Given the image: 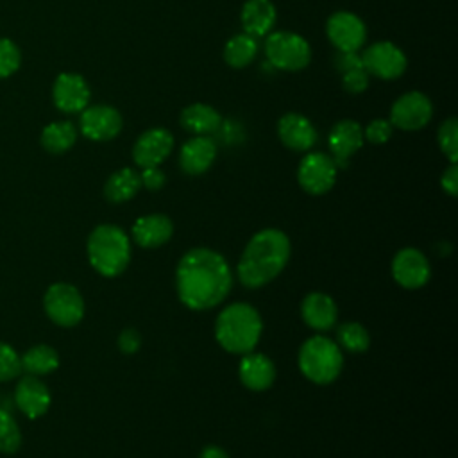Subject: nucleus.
I'll return each mask as SVG.
<instances>
[{
  "label": "nucleus",
  "mask_w": 458,
  "mask_h": 458,
  "mask_svg": "<svg viewBox=\"0 0 458 458\" xmlns=\"http://www.w3.org/2000/svg\"><path fill=\"white\" fill-rule=\"evenodd\" d=\"M233 284L231 270L222 254L197 247L177 263L175 286L181 302L195 311L218 306Z\"/></svg>",
  "instance_id": "1"
},
{
  "label": "nucleus",
  "mask_w": 458,
  "mask_h": 458,
  "mask_svg": "<svg viewBox=\"0 0 458 458\" xmlns=\"http://www.w3.org/2000/svg\"><path fill=\"white\" fill-rule=\"evenodd\" d=\"M290 240L279 229L258 231L238 261V279L247 288H259L281 274L290 259Z\"/></svg>",
  "instance_id": "2"
},
{
  "label": "nucleus",
  "mask_w": 458,
  "mask_h": 458,
  "mask_svg": "<svg viewBox=\"0 0 458 458\" xmlns=\"http://www.w3.org/2000/svg\"><path fill=\"white\" fill-rule=\"evenodd\" d=\"M261 331V317L247 302H233L225 306L215 322L216 342L233 354L250 352L258 345Z\"/></svg>",
  "instance_id": "3"
},
{
  "label": "nucleus",
  "mask_w": 458,
  "mask_h": 458,
  "mask_svg": "<svg viewBox=\"0 0 458 458\" xmlns=\"http://www.w3.org/2000/svg\"><path fill=\"white\" fill-rule=\"evenodd\" d=\"M89 265L104 277L122 274L131 259V242L123 229L113 224L97 225L86 243Z\"/></svg>",
  "instance_id": "4"
},
{
  "label": "nucleus",
  "mask_w": 458,
  "mask_h": 458,
  "mask_svg": "<svg viewBox=\"0 0 458 458\" xmlns=\"http://www.w3.org/2000/svg\"><path fill=\"white\" fill-rule=\"evenodd\" d=\"M344 367V356L331 338L315 335L310 336L299 349V369L306 379L317 385L333 383Z\"/></svg>",
  "instance_id": "5"
},
{
  "label": "nucleus",
  "mask_w": 458,
  "mask_h": 458,
  "mask_svg": "<svg viewBox=\"0 0 458 458\" xmlns=\"http://www.w3.org/2000/svg\"><path fill=\"white\" fill-rule=\"evenodd\" d=\"M265 54L274 68L284 72H299L311 61L310 43L302 36L290 30L267 34Z\"/></svg>",
  "instance_id": "6"
},
{
  "label": "nucleus",
  "mask_w": 458,
  "mask_h": 458,
  "mask_svg": "<svg viewBox=\"0 0 458 458\" xmlns=\"http://www.w3.org/2000/svg\"><path fill=\"white\" fill-rule=\"evenodd\" d=\"M43 308L47 317L61 327H73L84 317V299L81 292L68 283L50 284L43 297Z\"/></svg>",
  "instance_id": "7"
},
{
  "label": "nucleus",
  "mask_w": 458,
  "mask_h": 458,
  "mask_svg": "<svg viewBox=\"0 0 458 458\" xmlns=\"http://www.w3.org/2000/svg\"><path fill=\"white\" fill-rule=\"evenodd\" d=\"M336 174L338 166L331 156L324 152H310L299 163L297 181L306 193L324 195L335 186Z\"/></svg>",
  "instance_id": "8"
},
{
  "label": "nucleus",
  "mask_w": 458,
  "mask_h": 458,
  "mask_svg": "<svg viewBox=\"0 0 458 458\" xmlns=\"http://www.w3.org/2000/svg\"><path fill=\"white\" fill-rule=\"evenodd\" d=\"M360 55H361L363 70L369 75H374L383 81H392L401 77L408 64L404 52L399 47H395L392 41L372 43Z\"/></svg>",
  "instance_id": "9"
},
{
  "label": "nucleus",
  "mask_w": 458,
  "mask_h": 458,
  "mask_svg": "<svg viewBox=\"0 0 458 458\" xmlns=\"http://www.w3.org/2000/svg\"><path fill=\"white\" fill-rule=\"evenodd\" d=\"M433 116L431 100L420 91L401 95L390 107V123L401 131H420Z\"/></svg>",
  "instance_id": "10"
},
{
  "label": "nucleus",
  "mask_w": 458,
  "mask_h": 458,
  "mask_svg": "<svg viewBox=\"0 0 458 458\" xmlns=\"http://www.w3.org/2000/svg\"><path fill=\"white\" fill-rule=\"evenodd\" d=\"M326 32L336 50L344 52H358L367 39L365 23L361 18L349 11H338L331 14L326 23Z\"/></svg>",
  "instance_id": "11"
},
{
  "label": "nucleus",
  "mask_w": 458,
  "mask_h": 458,
  "mask_svg": "<svg viewBox=\"0 0 458 458\" xmlns=\"http://www.w3.org/2000/svg\"><path fill=\"white\" fill-rule=\"evenodd\" d=\"M123 125L122 114L111 106H91L81 111V132L93 141H109L120 134Z\"/></svg>",
  "instance_id": "12"
},
{
  "label": "nucleus",
  "mask_w": 458,
  "mask_h": 458,
  "mask_svg": "<svg viewBox=\"0 0 458 458\" xmlns=\"http://www.w3.org/2000/svg\"><path fill=\"white\" fill-rule=\"evenodd\" d=\"M392 276L397 284L408 290L420 288L431 276L428 258L415 247H404L397 250L392 259Z\"/></svg>",
  "instance_id": "13"
},
{
  "label": "nucleus",
  "mask_w": 458,
  "mask_h": 458,
  "mask_svg": "<svg viewBox=\"0 0 458 458\" xmlns=\"http://www.w3.org/2000/svg\"><path fill=\"white\" fill-rule=\"evenodd\" d=\"M174 148V136L165 127H152L138 136L132 147V159L140 168L159 166Z\"/></svg>",
  "instance_id": "14"
},
{
  "label": "nucleus",
  "mask_w": 458,
  "mask_h": 458,
  "mask_svg": "<svg viewBox=\"0 0 458 458\" xmlns=\"http://www.w3.org/2000/svg\"><path fill=\"white\" fill-rule=\"evenodd\" d=\"M89 95L88 82L79 73L70 72L57 75L52 88L54 104L63 113H81L84 107H88Z\"/></svg>",
  "instance_id": "15"
},
{
  "label": "nucleus",
  "mask_w": 458,
  "mask_h": 458,
  "mask_svg": "<svg viewBox=\"0 0 458 458\" xmlns=\"http://www.w3.org/2000/svg\"><path fill=\"white\" fill-rule=\"evenodd\" d=\"M363 141V127L356 120L345 118L336 122L327 136L329 152L336 166H347L349 157L361 148Z\"/></svg>",
  "instance_id": "16"
},
{
  "label": "nucleus",
  "mask_w": 458,
  "mask_h": 458,
  "mask_svg": "<svg viewBox=\"0 0 458 458\" xmlns=\"http://www.w3.org/2000/svg\"><path fill=\"white\" fill-rule=\"evenodd\" d=\"M50 390L48 386L38 379V376H23L18 379L14 388V403L29 419H38L47 413L50 406Z\"/></svg>",
  "instance_id": "17"
},
{
  "label": "nucleus",
  "mask_w": 458,
  "mask_h": 458,
  "mask_svg": "<svg viewBox=\"0 0 458 458\" xmlns=\"http://www.w3.org/2000/svg\"><path fill=\"white\" fill-rule=\"evenodd\" d=\"M277 136L281 143L295 152L310 150L317 140L313 123L301 113H286L277 122Z\"/></svg>",
  "instance_id": "18"
},
{
  "label": "nucleus",
  "mask_w": 458,
  "mask_h": 458,
  "mask_svg": "<svg viewBox=\"0 0 458 458\" xmlns=\"http://www.w3.org/2000/svg\"><path fill=\"white\" fill-rule=\"evenodd\" d=\"M216 145L209 136H193L179 152V166L188 175H200L213 165Z\"/></svg>",
  "instance_id": "19"
},
{
  "label": "nucleus",
  "mask_w": 458,
  "mask_h": 458,
  "mask_svg": "<svg viewBox=\"0 0 458 458\" xmlns=\"http://www.w3.org/2000/svg\"><path fill=\"white\" fill-rule=\"evenodd\" d=\"M240 381L254 392H263L272 386L276 379V367L272 360L261 352H245L238 367Z\"/></svg>",
  "instance_id": "20"
},
{
  "label": "nucleus",
  "mask_w": 458,
  "mask_h": 458,
  "mask_svg": "<svg viewBox=\"0 0 458 458\" xmlns=\"http://www.w3.org/2000/svg\"><path fill=\"white\" fill-rule=\"evenodd\" d=\"M132 238L143 249H156L166 243L174 234V224L166 215L152 213L140 216L132 224Z\"/></svg>",
  "instance_id": "21"
},
{
  "label": "nucleus",
  "mask_w": 458,
  "mask_h": 458,
  "mask_svg": "<svg viewBox=\"0 0 458 458\" xmlns=\"http://www.w3.org/2000/svg\"><path fill=\"white\" fill-rule=\"evenodd\" d=\"M301 317L311 329L327 331L335 326L338 310L327 293L310 292L301 302Z\"/></svg>",
  "instance_id": "22"
},
{
  "label": "nucleus",
  "mask_w": 458,
  "mask_h": 458,
  "mask_svg": "<svg viewBox=\"0 0 458 458\" xmlns=\"http://www.w3.org/2000/svg\"><path fill=\"white\" fill-rule=\"evenodd\" d=\"M242 25L256 39L272 32L276 25V7L270 0H247L242 7Z\"/></svg>",
  "instance_id": "23"
},
{
  "label": "nucleus",
  "mask_w": 458,
  "mask_h": 458,
  "mask_svg": "<svg viewBox=\"0 0 458 458\" xmlns=\"http://www.w3.org/2000/svg\"><path fill=\"white\" fill-rule=\"evenodd\" d=\"M179 120H181V125L195 136H208V134L218 131L222 125L220 113L215 107L202 104V102L186 106L181 111Z\"/></svg>",
  "instance_id": "24"
},
{
  "label": "nucleus",
  "mask_w": 458,
  "mask_h": 458,
  "mask_svg": "<svg viewBox=\"0 0 458 458\" xmlns=\"http://www.w3.org/2000/svg\"><path fill=\"white\" fill-rule=\"evenodd\" d=\"M140 174L132 168H120L114 174H111L106 181L104 197L113 204H120L131 200L140 191Z\"/></svg>",
  "instance_id": "25"
},
{
  "label": "nucleus",
  "mask_w": 458,
  "mask_h": 458,
  "mask_svg": "<svg viewBox=\"0 0 458 458\" xmlns=\"http://www.w3.org/2000/svg\"><path fill=\"white\" fill-rule=\"evenodd\" d=\"M21 358V370L30 376H47L59 367V354L47 344L29 347Z\"/></svg>",
  "instance_id": "26"
},
{
  "label": "nucleus",
  "mask_w": 458,
  "mask_h": 458,
  "mask_svg": "<svg viewBox=\"0 0 458 458\" xmlns=\"http://www.w3.org/2000/svg\"><path fill=\"white\" fill-rule=\"evenodd\" d=\"M258 54V39L247 32L236 34L227 39L224 47V61L231 68L249 66Z\"/></svg>",
  "instance_id": "27"
},
{
  "label": "nucleus",
  "mask_w": 458,
  "mask_h": 458,
  "mask_svg": "<svg viewBox=\"0 0 458 458\" xmlns=\"http://www.w3.org/2000/svg\"><path fill=\"white\" fill-rule=\"evenodd\" d=\"M77 129L72 122H52L41 132V145L50 154H63L73 147Z\"/></svg>",
  "instance_id": "28"
},
{
  "label": "nucleus",
  "mask_w": 458,
  "mask_h": 458,
  "mask_svg": "<svg viewBox=\"0 0 458 458\" xmlns=\"http://www.w3.org/2000/svg\"><path fill=\"white\" fill-rule=\"evenodd\" d=\"M338 347L349 352H365L370 345L369 331L358 322H344L336 331Z\"/></svg>",
  "instance_id": "29"
},
{
  "label": "nucleus",
  "mask_w": 458,
  "mask_h": 458,
  "mask_svg": "<svg viewBox=\"0 0 458 458\" xmlns=\"http://www.w3.org/2000/svg\"><path fill=\"white\" fill-rule=\"evenodd\" d=\"M21 445V431L11 411L0 408V453L13 454Z\"/></svg>",
  "instance_id": "30"
},
{
  "label": "nucleus",
  "mask_w": 458,
  "mask_h": 458,
  "mask_svg": "<svg viewBox=\"0 0 458 458\" xmlns=\"http://www.w3.org/2000/svg\"><path fill=\"white\" fill-rule=\"evenodd\" d=\"M437 140H438V147L445 154V157L451 163H456V159H458V122H456V118L451 116L440 123Z\"/></svg>",
  "instance_id": "31"
},
{
  "label": "nucleus",
  "mask_w": 458,
  "mask_h": 458,
  "mask_svg": "<svg viewBox=\"0 0 458 458\" xmlns=\"http://www.w3.org/2000/svg\"><path fill=\"white\" fill-rule=\"evenodd\" d=\"M21 372V358L13 345L0 342V383L18 377Z\"/></svg>",
  "instance_id": "32"
},
{
  "label": "nucleus",
  "mask_w": 458,
  "mask_h": 458,
  "mask_svg": "<svg viewBox=\"0 0 458 458\" xmlns=\"http://www.w3.org/2000/svg\"><path fill=\"white\" fill-rule=\"evenodd\" d=\"M20 50L11 39H0V79L13 75L20 66Z\"/></svg>",
  "instance_id": "33"
},
{
  "label": "nucleus",
  "mask_w": 458,
  "mask_h": 458,
  "mask_svg": "<svg viewBox=\"0 0 458 458\" xmlns=\"http://www.w3.org/2000/svg\"><path fill=\"white\" fill-rule=\"evenodd\" d=\"M392 123L390 120H385V118H376L372 120L365 129H363V138L369 141V143H374V145H383L390 140L392 136Z\"/></svg>",
  "instance_id": "34"
},
{
  "label": "nucleus",
  "mask_w": 458,
  "mask_h": 458,
  "mask_svg": "<svg viewBox=\"0 0 458 458\" xmlns=\"http://www.w3.org/2000/svg\"><path fill=\"white\" fill-rule=\"evenodd\" d=\"M369 86V73L363 68H354L342 73V88L349 93H363Z\"/></svg>",
  "instance_id": "35"
},
{
  "label": "nucleus",
  "mask_w": 458,
  "mask_h": 458,
  "mask_svg": "<svg viewBox=\"0 0 458 458\" xmlns=\"http://www.w3.org/2000/svg\"><path fill=\"white\" fill-rule=\"evenodd\" d=\"M140 181H141V186H145L147 190L157 191L165 186L166 177H165V172L159 166H148V168H141Z\"/></svg>",
  "instance_id": "36"
},
{
  "label": "nucleus",
  "mask_w": 458,
  "mask_h": 458,
  "mask_svg": "<svg viewBox=\"0 0 458 458\" xmlns=\"http://www.w3.org/2000/svg\"><path fill=\"white\" fill-rule=\"evenodd\" d=\"M141 347V335L134 327H127L118 335V349L123 354H134Z\"/></svg>",
  "instance_id": "37"
},
{
  "label": "nucleus",
  "mask_w": 458,
  "mask_h": 458,
  "mask_svg": "<svg viewBox=\"0 0 458 458\" xmlns=\"http://www.w3.org/2000/svg\"><path fill=\"white\" fill-rule=\"evenodd\" d=\"M335 68L344 73L354 68H363L361 64V55L358 52H344V50H336L335 54Z\"/></svg>",
  "instance_id": "38"
},
{
  "label": "nucleus",
  "mask_w": 458,
  "mask_h": 458,
  "mask_svg": "<svg viewBox=\"0 0 458 458\" xmlns=\"http://www.w3.org/2000/svg\"><path fill=\"white\" fill-rule=\"evenodd\" d=\"M440 186L447 195H451V197L458 195V166H456V163H451L444 170V174L440 177Z\"/></svg>",
  "instance_id": "39"
},
{
  "label": "nucleus",
  "mask_w": 458,
  "mask_h": 458,
  "mask_svg": "<svg viewBox=\"0 0 458 458\" xmlns=\"http://www.w3.org/2000/svg\"><path fill=\"white\" fill-rule=\"evenodd\" d=\"M199 458H229V454L218 445H208L200 451Z\"/></svg>",
  "instance_id": "40"
}]
</instances>
